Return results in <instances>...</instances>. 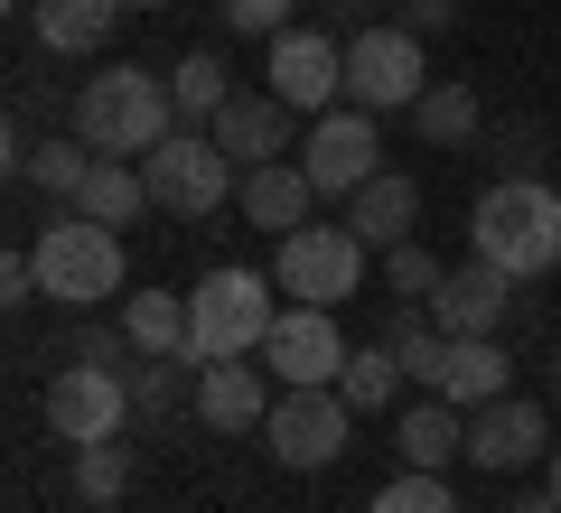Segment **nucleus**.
<instances>
[{"mask_svg":"<svg viewBox=\"0 0 561 513\" xmlns=\"http://www.w3.org/2000/svg\"><path fill=\"white\" fill-rule=\"evenodd\" d=\"M76 131L94 140V159H150L179 131V94L150 66H103L76 84Z\"/></svg>","mask_w":561,"mask_h":513,"instance_id":"nucleus-1","label":"nucleus"},{"mask_svg":"<svg viewBox=\"0 0 561 513\" xmlns=\"http://www.w3.org/2000/svg\"><path fill=\"white\" fill-rule=\"evenodd\" d=\"M468 243H478V261H496V271H515V280L561 271V187L496 178L478 206H468Z\"/></svg>","mask_w":561,"mask_h":513,"instance_id":"nucleus-2","label":"nucleus"},{"mask_svg":"<svg viewBox=\"0 0 561 513\" xmlns=\"http://www.w3.org/2000/svg\"><path fill=\"white\" fill-rule=\"evenodd\" d=\"M272 271L253 261H216V271L187 290V364H225V355H262V336H272Z\"/></svg>","mask_w":561,"mask_h":513,"instance_id":"nucleus-3","label":"nucleus"},{"mask_svg":"<svg viewBox=\"0 0 561 513\" xmlns=\"http://www.w3.org/2000/svg\"><path fill=\"white\" fill-rule=\"evenodd\" d=\"M28 253H38V290L57 299V308H103V299H122V280H131L122 234L94 224V215H57Z\"/></svg>","mask_w":561,"mask_h":513,"instance_id":"nucleus-4","label":"nucleus"},{"mask_svg":"<svg viewBox=\"0 0 561 513\" xmlns=\"http://www.w3.org/2000/svg\"><path fill=\"white\" fill-rule=\"evenodd\" d=\"M140 178H150V206H160V215L206 224V215H225V206H234L243 168H234V150H225L216 131H169L160 150L140 159Z\"/></svg>","mask_w":561,"mask_h":513,"instance_id":"nucleus-5","label":"nucleus"},{"mask_svg":"<svg viewBox=\"0 0 561 513\" xmlns=\"http://www.w3.org/2000/svg\"><path fill=\"white\" fill-rule=\"evenodd\" d=\"M365 234L356 224H300V234H280V261H272V280H280V299H300V308H337V299H356L365 290Z\"/></svg>","mask_w":561,"mask_h":513,"instance_id":"nucleus-6","label":"nucleus"},{"mask_svg":"<svg viewBox=\"0 0 561 513\" xmlns=\"http://www.w3.org/2000/svg\"><path fill=\"white\" fill-rule=\"evenodd\" d=\"M421 94H431V66H421V38L402 20L346 38V103H365V113H412Z\"/></svg>","mask_w":561,"mask_h":513,"instance_id":"nucleus-7","label":"nucleus"},{"mask_svg":"<svg viewBox=\"0 0 561 513\" xmlns=\"http://www.w3.org/2000/svg\"><path fill=\"white\" fill-rule=\"evenodd\" d=\"M262 439H272L280 467H300V476H309V467H337V457H346V439H356V411H346L337 383H309V393H280V401H272Z\"/></svg>","mask_w":561,"mask_h":513,"instance_id":"nucleus-8","label":"nucleus"},{"mask_svg":"<svg viewBox=\"0 0 561 513\" xmlns=\"http://www.w3.org/2000/svg\"><path fill=\"white\" fill-rule=\"evenodd\" d=\"M262 94H280L290 113H337L346 103V38L328 28H280L272 38V66H262Z\"/></svg>","mask_w":561,"mask_h":513,"instance_id":"nucleus-9","label":"nucleus"},{"mask_svg":"<svg viewBox=\"0 0 561 513\" xmlns=\"http://www.w3.org/2000/svg\"><path fill=\"white\" fill-rule=\"evenodd\" d=\"M47 430H57L66 448L122 439V430H131V374H103V364L66 355V374H47Z\"/></svg>","mask_w":561,"mask_h":513,"instance_id":"nucleus-10","label":"nucleus"},{"mask_svg":"<svg viewBox=\"0 0 561 513\" xmlns=\"http://www.w3.org/2000/svg\"><path fill=\"white\" fill-rule=\"evenodd\" d=\"M262 374L280 383V393H309V383H337L346 374V336H337V308H290L272 317V336H262Z\"/></svg>","mask_w":561,"mask_h":513,"instance_id":"nucleus-11","label":"nucleus"},{"mask_svg":"<svg viewBox=\"0 0 561 513\" xmlns=\"http://www.w3.org/2000/svg\"><path fill=\"white\" fill-rule=\"evenodd\" d=\"M300 168H309V187H319V197H356V187L383 168L375 113H365V103H337V113H319V121H309V140H300Z\"/></svg>","mask_w":561,"mask_h":513,"instance_id":"nucleus-12","label":"nucleus"},{"mask_svg":"<svg viewBox=\"0 0 561 513\" xmlns=\"http://www.w3.org/2000/svg\"><path fill=\"white\" fill-rule=\"evenodd\" d=\"M534 457H552V420H542V401L505 393V401H478V411H468V467L515 476V467H534Z\"/></svg>","mask_w":561,"mask_h":513,"instance_id":"nucleus-13","label":"nucleus"},{"mask_svg":"<svg viewBox=\"0 0 561 513\" xmlns=\"http://www.w3.org/2000/svg\"><path fill=\"white\" fill-rule=\"evenodd\" d=\"M309 206H319V187H309L300 159H262V168H243V187H234V215L253 224V234H272V243L300 234Z\"/></svg>","mask_w":561,"mask_h":513,"instance_id":"nucleus-14","label":"nucleus"},{"mask_svg":"<svg viewBox=\"0 0 561 513\" xmlns=\"http://www.w3.org/2000/svg\"><path fill=\"white\" fill-rule=\"evenodd\" d=\"M505 308H515V271H496V261H459L440 280V299H431L440 336H496Z\"/></svg>","mask_w":561,"mask_h":513,"instance_id":"nucleus-15","label":"nucleus"},{"mask_svg":"<svg viewBox=\"0 0 561 513\" xmlns=\"http://www.w3.org/2000/svg\"><path fill=\"white\" fill-rule=\"evenodd\" d=\"M197 420L206 430H262V420H272V374H262V355L197 364Z\"/></svg>","mask_w":561,"mask_h":513,"instance_id":"nucleus-16","label":"nucleus"},{"mask_svg":"<svg viewBox=\"0 0 561 513\" xmlns=\"http://www.w3.org/2000/svg\"><path fill=\"white\" fill-rule=\"evenodd\" d=\"M346 224L365 234V253H393V243H412V224H421V187L402 178V168H375V178L346 197Z\"/></svg>","mask_w":561,"mask_h":513,"instance_id":"nucleus-17","label":"nucleus"},{"mask_svg":"<svg viewBox=\"0 0 561 513\" xmlns=\"http://www.w3.org/2000/svg\"><path fill=\"white\" fill-rule=\"evenodd\" d=\"M393 448H402V467H431V476H440V467H459V457H468V411H459L449 393L412 401V411L393 420Z\"/></svg>","mask_w":561,"mask_h":513,"instance_id":"nucleus-18","label":"nucleus"},{"mask_svg":"<svg viewBox=\"0 0 561 513\" xmlns=\"http://www.w3.org/2000/svg\"><path fill=\"white\" fill-rule=\"evenodd\" d=\"M122 10H131V0H28V28H38L47 57H94L122 28Z\"/></svg>","mask_w":561,"mask_h":513,"instance_id":"nucleus-19","label":"nucleus"},{"mask_svg":"<svg viewBox=\"0 0 561 513\" xmlns=\"http://www.w3.org/2000/svg\"><path fill=\"white\" fill-rule=\"evenodd\" d=\"M290 121H300V113H290L280 94H234V103L216 113V140L234 150V168H262V159L290 150Z\"/></svg>","mask_w":561,"mask_h":513,"instance_id":"nucleus-20","label":"nucleus"},{"mask_svg":"<svg viewBox=\"0 0 561 513\" xmlns=\"http://www.w3.org/2000/svg\"><path fill=\"white\" fill-rule=\"evenodd\" d=\"M383 346H393V364L421 383V393H440V374H449V336H440V317L421 308V299H393V327H383Z\"/></svg>","mask_w":561,"mask_h":513,"instance_id":"nucleus-21","label":"nucleus"},{"mask_svg":"<svg viewBox=\"0 0 561 513\" xmlns=\"http://www.w3.org/2000/svg\"><path fill=\"white\" fill-rule=\"evenodd\" d=\"M169 94H179V121H187V131H216V113L234 103V66H225L216 47H187V57L169 66Z\"/></svg>","mask_w":561,"mask_h":513,"instance_id":"nucleus-22","label":"nucleus"},{"mask_svg":"<svg viewBox=\"0 0 561 513\" xmlns=\"http://www.w3.org/2000/svg\"><path fill=\"white\" fill-rule=\"evenodd\" d=\"M440 393L459 401V411L505 401V346H496V336H449V374H440Z\"/></svg>","mask_w":561,"mask_h":513,"instance_id":"nucleus-23","label":"nucleus"},{"mask_svg":"<svg viewBox=\"0 0 561 513\" xmlns=\"http://www.w3.org/2000/svg\"><path fill=\"white\" fill-rule=\"evenodd\" d=\"M140 206H150V178H140V159H94V178L76 187V215H94V224H131Z\"/></svg>","mask_w":561,"mask_h":513,"instance_id":"nucleus-24","label":"nucleus"},{"mask_svg":"<svg viewBox=\"0 0 561 513\" xmlns=\"http://www.w3.org/2000/svg\"><path fill=\"white\" fill-rule=\"evenodd\" d=\"M122 327H131L140 355H187V290H131Z\"/></svg>","mask_w":561,"mask_h":513,"instance_id":"nucleus-25","label":"nucleus"},{"mask_svg":"<svg viewBox=\"0 0 561 513\" xmlns=\"http://www.w3.org/2000/svg\"><path fill=\"white\" fill-rule=\"evenodd\" d=\"M478 94H468V84H431V94L412 103V131H421V150H468V140H478Z\"/></svg>","mask_w":561,"mask_h":513,"instance_id":"nucleus-26","label":"nucleus"},{"mask_svg":"<svg viewBox=\"0 0 561 513\" xmlns=\"http://www.w3.org/2000/svg\"><path fill=\"white\" fill-rule=\"evenodd\" d=\"M131 411H150V420L197 411V364H187V355H140L131 364Z\"/></svg>","mask_w":561,"mask_h":513,"instance_id":"nucleus-27","label":"nucleus"},{"mask_svg":"<svg viewBox=\"0 0 561 513\" xmlns=\"http://www.w3.org/2000/svg\"><path fill=\"white\" fill-rule=\"evenodd\" d=\"M20 178H28V187H47V197H66V206H76V187L94 178V140H84V131H66V140H38Z\"/></svg>","mask_w":561,"mask_h":513,"instance_id":"nucleus-28","label":"nucleus"},{"mask_svg":"<svg viewBox=\"0 0 561 513\" xmlns=\"http://www.w3.org/2000/svg\"><path fill=\"white\" fill-rule=\"evenodd\" d=\"M402 383H412V374L393 364V346H356V355H346V374H337V393H346V411L365 420V411H383Z\"/></svg>","mask_w":561,"mask_h":513,"instance_id":"nucleus-29","label":"nucleus"},{"mask_svg":"<svg viewBox=\"0 0 561 513\" xmlns=\"http://www.w3.org/2000/svg\"><path fill=\"white\" fill-rule=\"evenodd\" d=\"M440 280H449V261L431 253V243H393V253H383V290L393 299H421V308H431V299H440Z\"/></svg>","mask_w":561,"mask_h":513,"instance_id":"nucleus-30","label":"nucleus"},{"mask_svg":"<svg viewBox=\"0 0 561 513\" xmlns=\"http://www.w3.org/2000/svg\"><path fill=\"white\" fill-rule=\"evenodd\" d=\"M365 513H459V494H449V476L402 467L393 486H375V504H365Z\"/></svg>","mask_w":561,"mask_h":513,"instance_id":"nucleus-31","label":"nucleus"},{"mask_svg":"<svg viewBox=\"0 0 561 513\" xmlns=\"http://www.w3.org/2000/svg\"><path fill=\"white\" fill-rule=\"evenodd\" d=\"M122 486H131V448H122V439H94V448H76V494H84V504H113Z\"/></svg>","mask_w":561,"mask_h":513,"instance_id":"nucleus-32","label":"nucleus"},{"mask_svg":"<svg viewBox=\"0 0 561 513\" xmlns=\"http://www.w3.org/2000/svg\"><path fill=\"white\" fill-rule=\"evenodd\" d=\"M76 364L131 374V364H140V346H131V327H103V317H84V327H76Z\"/></svg>","mask_w":561,"mask_h":513,"instance_id":"nucleus-33","label":"nucleus"},{"mask_svg":"<svg viewBox=\"0 0 561 513\" xmlns=\"http://www.w3.org/2000/svg\"><path fill=\"white\" fill-rule=\"evenodd\" d=\"M216 10H225V28H243V38H280L300 0H216Z\"/></svg>","mask_w":561,"mask_h":513,"instance_id":"nucleus-34","label":"nucleus"},{"mask_svg":"<svg viewBox=\"0 0 561 513\" xmlns=\"http://www.w3.org/2000/svg\"><path fill=\"white\" fill-rule=\"evenodd\" d=\"M496 159H505V178H542V131H534V121H505Z\"/></svg>","mask_w":561,"mask_h":513,"instance_id":"nucleus-35","label":"nucleus"},{"mask_svg":"<svg viewBox=\"0 0 561 513\" xmlns=\"http://www.w3.org/2000/svg\"><path fill=\"white\" fill-rule=\"evenodd\" d=\"M393 20L412 28V38H440V28L459 20V0H393Z\"/></svg>","mask_w":561,"mask_h":513,"instance_id":"nucleus-36","label":"nucleus"},{"mask_svg":"<svg viewBox=\"0 0 561 513\" xmlns=\"http://www.w3.org/2000/svg\"><path fill=\"white\" fill-rule=\"evenodd\" d=\"M0 299H10V308L47 299V290H38V253H10V261H0Z\"/></svg>","mask_w":561,"mask_h":513,"instance_id":"nucleus-37","label":"nucleus"},{"mask_svg":"<svg viewBox=\"0 0 561 513\" xmlns=\"http://www.w3.org/2000/svg\"><path fill=\"white\" fill-rule=\"evenodd\" d=\"M505 513H561V494H552V486H534V494H515Z\"/></svg>","mask_w":561,"mask_h":513,"instance_id":"nucleus-38","label":"nucleus"},{"mask_svg":"<svg viewBox=\"0 0 561 513\" xmlns=\"http://www.w3.org/2000/svg\"><path fill=\"white\" fill-rule=\"evenodd\" d=\"M542 486H552V494H561V439H552V457H542Z\"/></svg>","mask_w":561,"mask_h":513,"instance_id":"nucleus-39","label":"nucleus"},{"mask_svg":"<svg viewBox=\"0 0 561 513\" xmlns=\"http://www.w3.org/2000/svg\"><path fill=\"white\" fill-rule=\"evenodd\" d=\"M328 10H337V20H356V10H365V0H328Z\"/></svg>","mask_w":561,"mask_h":513,"instance_id":"nucleus-40","label":"nucleus"},{"mask_svg":"<svg viewBox=\"0 0 561 513\" xmlns=\"http://www.w3.org/2000/svg\"><path fill=\"white\" fill-rule=\"evenodd\" d=\"M552 401H561V355H552Z\"/></svg>","mask_w":561,"mask_h":513,"instance_id":"nucleus-41","label":"nucleus"},{"mask_svg":"<svg viewBox=\"0 0 561 513\" xmlns=\"http://www.w3.org/2000/svg\"><path fill=\"white\" fill-rule=\"evenodd\" d=\"M131 10H169V0H131Z\"/></svg>","mask_w":561,"mask_h":513,"instance_id":"nucleus-42","label":"nucleus"}]
</instances>
